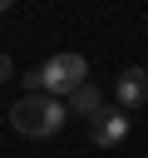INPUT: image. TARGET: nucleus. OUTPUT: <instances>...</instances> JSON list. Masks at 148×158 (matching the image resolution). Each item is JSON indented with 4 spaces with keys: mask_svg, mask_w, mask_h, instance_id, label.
I'll return each mask as SVG.
<instances>
[{
    "mask_svg": "<svg viewBox=\"0 0 148 158\" xmlns=\"http://www.w3.org/2000/svg\"><path fill=\"white\" fill-rule=\"evenodd\" d=\"M25 84L35 89V94H74L79 84H89V59L84 54H49L39 69H30L25 74Z\"/></svg>",
    "mask_w": 148,
    "mask_h": 158,
    "instance_id": "f257e3e1",
    "label": "nucleus"
},
{
    "mask_svg": "<svg viewBox=\"0 0 148 158\" xmlns=\"http://www.w3.org/2000/svg\"><path fill=\"white\" fill-rule=\"evenodd\" d=\"M64 104H54L49 94H25L15 109H10V128L25 133V138H54L64 128Z\"/></svg>",
    "mask_w": 148,
    "mask_h": 158,
    "instance_id": "f03ea898",
    "label": "nucleus"
},
{
    "mask_svg": "<svg viewBox=\"0 0 148 158\" xmlns=\"http://www.w3.org/2000/svg\"><path fill=\"white\" fill-rule=\"evenodd\" d=\"M89 138H94V148H118L128 138V114L123 109H99L89 118Z\"/></svg>",
    "mask_w": 148,
    "mask_h": 158,
    "instance_id": "7ed1b4c3",
    "label": "nucleus"
},
{
    "mask_svg": "<svg viewBox=\"0 0 148 158\" xmlns=\"http://www.w3.org/2000/svg\"><path fill=\"white\" fill-rule=\"evenodd\" d=\"M113 89H118V104H123V114H128V109H138V104L148 99V69H123Z\"/></svg>",
    "mask_w": 148,
    "mask_h": 158,
    "instance_id": "20e7f679",
    "label": "nucleus"
},
{
    "mask_svg": "<svg viewBox=\"0 0 148 158\" xmlns=\"http://www.w3.org/2000/svg\"><path fill=\"white\" fill-rule=\"evenodd\" d=\"M104 109V94L94 89V84H79L74 94H69V104H64V114H79V118H94Z\"/></svg>",
    "mask_w": 148,
    "mask_h": 158,
    "instance_id": "39448f33",
    "label": "nucleus"
},
{
    "mask_svg": "<svg viewBox=\"0 0 148 158\" xmlns=\"http://www.w3.org/2000/svg\"><path fill=\"white\" fill-rule=\"evenodd\" d=\"M10 79V54H0V84Z\"/></svg>",
    "mask_w": 148,
    "mask_h": 158,
    "instance_id": "423d86ee",
    "label": "nucleus"
},
{
    "mask_svg": "<svg viewBox=\"0 0 148 158\" xmlns=\"http://www.w3.org/2000/svg\"><path fill=\"white\" fill-rule=\"evenodd\" d=\"M5 10H10V0H0V15H5Z\"/></svg>",
    "mask_w": 148,
    "mask_h": 158,
    "instance_id": "0eeeda50",
    "label": "nucleus"
}]
</instances>
